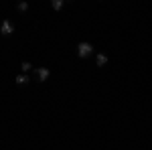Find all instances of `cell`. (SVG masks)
Wrapping results in <instances>:
<instances>
[{"mask_svg": "<svg viewBox=\"0 0 152 150\" xmlns=\"http://www.w3.org/2000/svg\"><path fill=\"white\" fill-rule=\"evenodd\" d=\"M105 63H107V55H104V53H99V55L95 57V65H97V67H104Z\"/></svg>", "mask_w": 152, "mask_h": 150, "instance_id": "cell-4", "label": "cell"}, {"mask_svg": "<svg viewBox=\"0 0 152 150\" xmlns=\"http://www.w3.org/2000/svg\"><path fill=\"white\" fill-rule=\"evenodd\" d=\"M35 73H37V79H39V81H47L49 75H51V71H49L47 67H37Z\"/></svg>", "mask_w": 152, "mask_h": 150, "instance_id": "cell-3", "label": "cell"}, {"mask_svg": "<svg viewBox=\"0 0 152 150\" xmlns=\"http://www.w3.org/2000/svg\"><path fill=\"white\" fill-rule=\"evenodd\" d=\"M63 4H65L63 0H53V2H51V8H53V10H61Z\"/></svg>", "mask_w": 152, "mask_h": 150, "instance_id": "cell-6", "label": "cell"}, {"mask_svg": "<svg viewBox=\"0 0 152 150\" xmlns=\"http://www.w3.org/2000/svg\"><path fill=\"white\" fill-rule=\"evenodd\" d=\"M0 33H2L4 37H10L12 33H14V24H12L8 18H6V20H2V24H0Z\"/></svg>", "mask_w": 152, "mask_h": 150, "instance_id": "cell-2", "label": "cell"}, {"mask_svg": "<svg viewBox=\"0 0 152 150\" xmlns=\"http://www.w3.org/2000/svg\"><path fill=\"white\" fill-rule=\"evenodd\" d=\"M16 10H18V12L28 10V4H26V2H18V4H16Z\"/></svg>", "mask_w": 152, "mask_h": 150, "instance_id": "cell-7", "label": "cell"}, {"mask_svg": "<svg viewBox=\"0 0 152 150\" xmlns=\"http://www.w3.org/2000/svg\"><path fill=\"white\" fill-rule=\"evenodd\" d=\"M20 69H23L24 73H26V71H31V69H33V65H31L28 61H23V63H20Z\"/></svg>", "mask_w": 152, "mask_h": 150, "instance_id": "cell-8", "label": "cell"}, {"mask_svg": "<svg viewBox=\"0 0 152 150\" xmlns=\"http://www.w3.org/2000/svg\"><path fill=\"white\" fill-rule=\"evenodd\" d=\"M91 51H94L91 43H85V41H83V43H79V45H77V55H79L81 59L89 57V55H91Z\"/></svg>", "mask_w": 152, "mask_h": 150, "instance_id": "cell-1", "label": "cell"}, {"mask_svg": "<svg viewBox=\"0 0 152 150\" xmlns=\"http://www.w3.org/2000/svg\"><path fill=\"white\" fill-rule=\"evenodd\" d=\"M28 75H24V73H20V75H16V83H18V85H26V83H28Z\"/></svg>", "mask_w": 152, "mask_h": 150, "instance_id": "cell-5", "label": "cell"}]
</instances>
